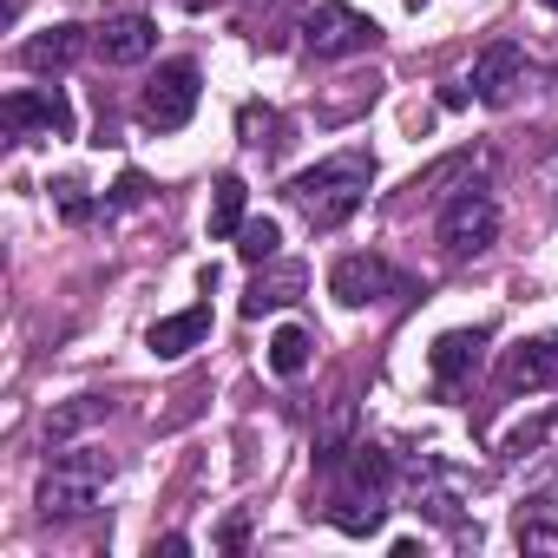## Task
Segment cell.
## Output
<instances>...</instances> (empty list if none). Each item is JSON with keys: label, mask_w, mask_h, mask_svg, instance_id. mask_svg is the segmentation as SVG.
Returning a JSON list of instances; mask_svg holds the SVG:
<instances>
[{"label": "cell", "mask_w": 558, "mask_h": 558, "mask_svg": "<svg viewBox=\"0 0 558 558\" xmlns=\"http://www.w3.org/2000/svg\"><path fill=\"white\" fill-rule=\"evenodd\" d=\"M323 473H329L323 519H329L336 532L368 538V532H381V525H388V499H395V480H401V466H395V453H388V447H375V440H349V447H342V460H336V466H323Z\"/></svg>", "instance_id": "cell-1"}, {"label": "cell", "mask_w": 558, "mask_h": 558, "mask_svg": "<svg viewBox=\"0 0 558 558\" xmlns=\"http://www.w3.org/2000/svg\"><path fill=\"white\" fill-rule=\"evenodd\" d=\"M368 184H375V158H368V151H336V158L296 171V178L283 184V197L303 210L310 230L329 236V230H342V223L368 204Z\"/></svg>", "instance_id": "cell-2"}, {"label": "cell", "mask_w": 558, "mask_h": 558, "mask_svg": "<svg viewBox=\"0 0 558 558\" xmlns=\"http://www.w3.org/2000/svg\"><path fill=\"white\" fill-rule=\"evenodd\" d=\"M106 480H112V460H106L99 447H60L53 466L40 473L34 506H40V519H86V512L99 506Z\"/></svg>", "instance_id": "cell-3"}, {"label": "cell", "mask_w": 558, "mask_h": 558, "mask_svg": "<svg viewBox=\"0 0 558 558\" xmlns=\"http://www.w3.org/2000/svg\"><path fill=\"white\" fill-rule=\"evenodd\" d=\"M434 243H440L453 263H466V256L493 250V243H499V197H493L486 184L453 191V197L440 204V217H434Z\"/></svg>", "instance_id": "cell-4"}, {"label": "cell", "mask_w": 558, "mask_h": 558, "mask_svg": "<svg viewBox=\"0 0 558 558\" xmlns=\"http://www.w3.org/2000/svg\"><path fill=\"white\" fill-rule=\"evenodd\" d=\"M329 296H336L342 310H368V303H401V296H414V283H408L388 256L349 250V256L329 263Z\"/></svg>", "instance_id": "cell-5"}, {"label": "cell", "mask_w": 558, "mask_h": 558, "mask_svg": "<svg viewBox=\"0 0 558 558\" xmlns=\"http://www.w3.org/2000/svg\"><path fill=\"white\" fill-rule=\"evenodd\" d=\"M197 99H204L197 60H165V66L145 80V93H138V125H145V132H184L191 112H197Z\"/></svg>", "instance_id": "cell-6"}, {"label": "cell", "mask_w": 558, "mask_h": 558, "mask_svg": "<svg viewBox=\"0 0 558 558\" xmlns=\"http://www.w3.org/2000/svg\"><path fill=\"white\" fill-rule=\"evenodd\" d=\"M0 125H8L14 145H34V138H73V99L66 86H21L0 99Z\"/></svg>", "instance_id": "cell-7"}, {"label": "cell", "mask_w": 558, "mask_h": 558, "mask_svg": "<svg viewBox=\"0 0 558 558\" xmlns=\"http://www.w3.org/2000/svg\"><path fill=\"white\" fill-rule=\"evenodd\" d=\"M375 40H381V27L362 8H349V0H316L303 21V53H316V60H349V53H368Z\"/></svg>", "instance_id": "cell-8"}, {"label": "cell", "mask_w": 558, "mask_h": 558, "mask_svg": "<svg viewBox=\"0 0 558 558\" xmlns=\"http://www.w3.org/2000/svg\"><path fill=\"white\" fill-rule=\"evenodd\" d=\"M480 362H486V329H447L434 349H427V375H434V395L440 401H453L473 375H480Z\"/></svg>", "instance_id": "cell-9"}, {"label": "cell", "mask_w": 558, "mask_h": 558, "mask_svg": "<svg viewBox=\"0 0 558 558\" xmlns=\"http://www.w3.org/2000/svg\"><path fill=\"white\" fill-rule=\"evenodd\" d=\"M466 86H473L480 106H512L519 86H525V47H519V40H493V47H480Z\"/></svg>", "instance_id": "cell-10"}, {"label": "cell", "mask_w": 558, "mask_h": 558, "mask_svg": "<svg viewBox=\"0 0 558 558\" xmlns=\"http://www.w3.org/2000/svg\"><path fill=\"white\" fill-rule=\"evenodd\" d=\"M499 388H506V395H545V388H558V336L519 342V349L506 355V368H499Z\"/></svg>", "instance_id": "cell-11"}, {"label": "cell", "mask_w": 558, "mask_h": 558, "mask_svg": "<svg viewBox=\"0 0 558 558\" xmlns=\"http://www.w3.org/2000/svg\"><path fill=\"white\" fill-rule=\"evenodd\" d=\"M93 53H99L106 66H145V60L158 53V27H151L145 14H119V21H106V27L93 34Z\"/></svg>", "instance_id": "cell-12"}, {"label": "cell", "mask_w": 558, "mask_h": 558, "mask_svg": "<svg viewBox=\"0 0 558 558\" xmlns=\"http://www.w3.org/2000/svg\"><path fill=\"white\" fill-rule=\"evenodd\" d=\"M204 336H210V303H191V310H178V316H158L151 336H145V349H151L158 362H184Z\"/></svg>", "instance_id": "cell-13"}, {"label": "cell", "mask_w": 558, "mask_h": 558, "mask_svg": "<svg viewBox=\"0 0 558 558\" xmlns=\"http://www.w3.org/2000/svg\"><path fill=\"white\" fill-rule=\"evenodd\" d=\"M303 283H310V269L303 263H283V269H256V283H250V296H243V316L256 323V316H276V310H290L296 296H303Z\"/></svg>", "instance_id": "cell-14"}, {"label": "cell", "mask_w": 558, "mask_h": 558, "mask_svg": "<svg viewBox=\"0 0 558 558\" xmlns=\"http://www.w3.org/2000/svg\"><path fill=\"white\" fill-rule=\"evenodd\" d=\"M86 47H93V34L66 21V27H47V34H34V40L21 47V60H27L34 73H60V66H73Z\"/></svg>", "instance_id": "cell-15"}, {"label": "cell", "mask_w": 558, "mask_h": 558, "mask_svg": "<svg viewBox=\"0 0 558 558\" xmlns=\"http://www.w3.org/2000/svg\"><path fill=\"white\" fill-rule=\"evenodd\" d=\"M106 414H112V401H106V395H73L66 408H53V414H47V427H40L47 453L73 447V434H86V427H93V421H106Z\"/></svg>", "instance_id": "cell-16"}, {"label": "cell", "mask_w": 558, "mask_h": 558, "mask_svg": "<svg viewBox=\"0 0 558 558\" xmlns=\"http://www.w3.org/2000/svg\"><path fill=\"white\" fill-rule=\"evenodd\" d=\"M243 223H250V184H243L236 171H223V178L210 184V236L230 243Z\"/></svg>", "instance_id": "cell-17"}, {"label": "cell", "mask_w": 558, "mask_h": 558, "mask_svg": "<svg viewBox=\"0 0 558 558\" xmlns=\"http://www.w3.org/2000/svg\"><path fill=\"white\" fill-rule=\"evenodd\" d=\"M310 355H316V342H310V329H296V323H283V329L269 336V375L296 381V375L310 368Z\"/></svg>", "instance_id": "cell-18"}, {"label": "cell", "mask_w": 558, "mask_h": 558, "mask_svg": "<svg viewBox=\"0 0 558 558\" xmlns=\"http://www.w3.org/2000/svg\"><path fill=\"white\" fill-rule=\"evenodd\" d=\"M276 250H283L276 217H250V223L236 230V256H243V263H276Z\"/></svg>", "instance_id": "cell-19"}, {"label": "cell", "mask_w": 558, "mask_h": 558, "mask_svg": "<svg viewBox=\"0 0 558 558\" xmlns=\"http://www.w3.org/2000/svg\"><path fill=\"white\" fill-rule=\"evenodd\" d=\"M47 191H53V210H60L66 223H93V217H106V204H93L80 178H53Z\"/></svg>", "instance_id": "cell-20"}, {"label": "cell", "mask_w": 558, "mask_h": 558, "mask_svg": "<svg viewBox=\"0 0 558 558\" xmlns=\"http://www.w3.org/2000/svg\"><path fill=\"white\" fill-rule=\"evenodd\" d=\"M145 191H151V184H145V171H125V178L112 184V197H106V210H138V204H145Z\"/></svg>", "instance_id": "cell-21"}, {"label": "cell", "mask_w": 558, "mask_h": 558, "mask_svg": "<svg viewBox=\"0 0 558 558\" xmlns=\"http://www.w3.org/2000/svg\"><path fill=\"white\" fill-rule=\"evenodd\" d=\"M545 427H551V421H525V427H512V434H506V453H512V460H525V453L545 440Z\"/></svg>", "instance_id": "cell-22"}, {"label": "cell", "mask_w": 558, "mask_h": 558, "mask_svg": "<svg viewBox=\"0 0 558 558\" xmlns=\"http://www.w3.org/2000/svg\"><path fill=\"white\" fill-rule=\"evenodd\" d=\"M243 538H250V512H230L223 532H217V545H223V551H243Z\"/></svg>", "instance_id": "cell-23"}, {"label": "cell", "mask_w": 558, "mask_h": 558, "mask_svg": "<svg viewBox=\"0 0 558 558\" xmlns=\"http://www.w3.org/2000/svg\"><path fill=\"white\" fill-rule=\"evenodd\" d=\"M538 191H545V197H551V210H558V151L538 165Z\"/></svg>", "instance_id": "cell-24"}, {"label": "cell", "mask_w": 558, "mask_h": 558, "mask_svg": "<svg viewBox=\"0 0 558 558\" xmlns=\"http://www.w3.org/2000/svg\"><path fill=\"white\" fill-rule=\"evenodd\" d=\"M178 8H184V14H204V8H210V0H178Z\"/></svg>", "instance_id": "cell-25"}, {"label": "cell", "mask_w": 558, "mask_h": 558, "mask_svg": "<svg viewBox=\"0 0 558 558\" xmlns=\"http://www.w3.org/2000/svg\"><path fill=\"white\" fill-rule=\"evenodd\" d=\"M538 8H551V14H558V0H538Z\"/></svg>", "instance_id": "cell-26"}, {"label": "cell", "mask_w": 558, "mask_h": 558, "mask_svg": "<svg viewBox=\"0 0 558 558\" xmlns=\"http://www.w3.org/2000/svg\"><path fill=\"white\" fill-rule=\"evenodd\" d=\"M551 427H558V421H551Z\"/></svg>", "instance_id": "cell-27"}]
</instances>
